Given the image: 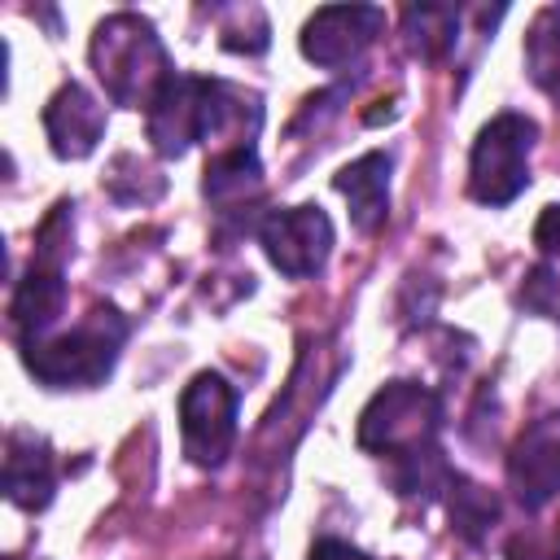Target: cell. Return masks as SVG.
I'll list each match as a JSON object with an SVG mask.
<instances>
[{"label": "cell", "mask_w": 560, "mask_h": 560, "mask_svg": "<svg viewBox=\"0 0 560 560\" xmlns=\"http://www.w3.org/2000/svg\"><path fill=\"white\" fill-rule=\"evenodd\" d=\"M92 70L105 83L114 105H131V109H144V114L162 96V88L175 79V66H171L153 22L131 13V9L109 13L96 26V35H92Z\"/></svg>", "instance_id": "obj_1"}, {"label": "cell", "mask_w": 560, "mask_h": 560, "mask_svg": "<svg viewBox=\"0 0 560 560\" xmlns=\"http://www.w3.org/2000/svg\"><path fill=\"white\" fill-rule=\"evenodd\" d=\"M122 341H127V319L114 306H96L70 332L26 341L22 359L31 376L44 381L48 389H92L114 372Z\"/></svg>", "instance_id": "obj_2"}, {"label": "cell", "mask_w": 560, "mask_h": 560, "mask_svg": "<svg viewBox=\"0 0 560 560\" xmlns=\"http://www.w3.org/2000/svg\"><path fill=\"white\" fill-rule=\"evenodd\" d=\"M442 402L416 381H389L359 416V446L376 455H394L398 464H416L438 455Z\"/></svg>", "instance_id": "obj_3"}, {"label": "cell", "mask_w": 560, "mask_h": 560, "mask_svg": "<svg viewBox=\"0 0 560 560\" xmlns=\"http://www.w3.org/2000/svg\"><path fill=\"white\" fill-rule=\"evenodd\" d=\"M538 140V122L525 114H494L477 140H472V158H468V192L481 206H508L525 192L529 184V153Z\"/></svg>", "instance_id": "obj_4"}, {"label": "cell", "mask_w": 560, "mask_h": 560, "mask_svg": "<svg viewBox=\"0 0 560 560\" xmlns=\"http://www.w3.org/2000/svg\"><path fill=\"white\" fill-rule=\"evenodd\" d=\"M184 451L201 468H219L236 442V389L219 372H197L179 394Z\"/></svg>", "instance_id": "obj_5"}, {"label": "cell", "mask_w": 560, "mask_h": 560, "mask_svg": "<svg viewBox=\"0 0 560 560\" xmlns=\"http://www.w3.org/2000/svg\"><path fill=\"white\" fill-rule=\"evenodd\" d=\"M258 245L267 249V258L280 276L306 280V276L324 271V262L332 254V219L319 206L271 210L258 223Z\"/></svg>", "instance_id": "obj_6"}, {"label": "cell", "mask_w": 560, "mask_h": 560, "mask_svg": "<svg viewBox=\"0 0 560 560\" xmlns=\"http://www.w3.org/2000/svg\"><path fill=\"white\" fill-rule=\"evenodd\" d=\"M381 31H385V9H376V4H328V9H315L306 18L302 52H306V61H315L324 70H337V66L359 61Z\"/></svg>", "instance_id": "obj_7"}, {"label": "cell", "mask_w": 560, "mask_h": 560, "mask_svg": "<svg viewBox=\"0 0 560 560\" xmlns=\"http://www.w3.org/2000/svg\"><path fill=\"white\" fill-rule=\"evenodd\" d=\"M508 481L525 512L547 508L560 494V416L534 420L508 455Z\"/></svg>", "instance_id": "obj_8"}, {"label": "cell", "mask_w": 560, "mask_h": 560, "mask_svg": "<svg viewBox=\"0 0 560 560\" xmlns=\"http://www.w3.org/2000/svg\"><path fill=\"white\" fill-rule=\"evenodd\" d=\"M206 88L201 74H175L149 105V140L162 158H184L192 140L206 136Z\"/></svg>", "instance_id": "obj_9"}, {"label": "cell", "mask_w": 560, "mask_h": 560, "mask_svg": "<svg viewBox=\"0 0 560 560\" xmlns=\"http://www.w3.org/2000/svg\"><path fill=\"white\" fill-rule=\"evenodd\" d=\"M44 131H48V144H52L57 158L79 162V158H88L101 144V136H105V109H101V101L83 83L70 79L44 105Z\"/></svg>", "instance_id": "obj_10"}, {"label": "cell", "mask_w": 560, "mask_h": 560, "mask_svg": "<svg viewBox=\"0 0 560 560\" xmlns=\"http://www.w3.org/2000/svg\"><path fill=\"white\" fill-rule=\"evenodd\" d=\"M57 490V464H52V446L39 433H9V455H4V494L9 503L39 512L52 503Z\"/></svg>", "instance_id": "obj_11"}, {"label": "cell", "mask_w": 560, "mask_h": 560, "mask_svg": "<svg viewBox=\"0 0 560 560\" xmlns=\"http://www.w3.org/2000/svg\"><path fill=\"white\" fill-rule=\"evenodd\" d=\"M61 306H66L61 262H52V258H39V254H35L31 271L18 280V293H13V306H9V315H13V328H18L22 346H26V341H39V337L57 324Z\"/></svg>", "instance_id": "obj_12"}, {"label": "cell", "mask_w": 560, "mask_h": 560, "mask_svg": "<svg viewBox=\"0 0 560 560\" xmlns=\"http://www.w3.org/2000/svg\"><path fill=\"white\" fill-rule=\"evenodd\" d=\"M389 166H394V158L376 149V153H363L350 166H341L332 179L337 192L350 201V219L359 232H376L389 214Z\"/></svg>", "instance_id": "obj_13"}, {"label": "cell", "mask_w": 560, "mask_h": 560, "mask_svg": "<svg viewBox=\"0 0 560 560\" xmlns=\"http://www.w3.org/2000/svg\"><path fill=\"white\" fill-rule=\"evenodd\" d=\"M206 197L223 210H236L245 197H254L262 188V162L254 149H228V153H214L210 166H206Z\"/></svg>", "instance_id": "obj_14"}, {"label": "cell", "mask_w": 560, "mask_h": 560, "mask_svg": "<svg viewBox=\"0 0 560 560\" xmlns=\"http://www.w3.org/2000/svg\"><path fill=\"white\" fill-rule=\"evenodd\" d=\"M525 70L529 79L560 101V4L538 9V18L529 22L525 35Z\"/></svg>", "instance_id": "obj_15"}, {"label": "cell", "mask_w": 560, "mask_h": 560, "mask_svg": "<svg viewBox=\"0 0 560 560\" xmlns=\"http://www.w3.org/2000/svg\"><path fill=\"white\" fill-rule=\"evenodd\" d=\"M455 26H459V13L455 9H433V4H420V9H407L402 13V35H407V48L416 57H442L451 44H455Z\"/></svg>", "instance_id": "obj_16"}, {"label": "cell", "mask_w": 560, "mask_h": 560, "mask_svg": "<svg viewBox=\"0 0 560 560\" xmlns=\"http://www.w3.org/2000/svg\"><path fill=\"white\" fill-rule=\"evenodd\" d=\"M446 490H451V521L459 525V534H468V538H481V529H486V525L499 516V503H494V494H486L481 486L464 481L459 472H451Z\"/></svg>", "instance_id": "obj_17"}, {"label": "cell", "mask_w": 560, "mask_h": 560, "mask_svg": "<svg viewBox=\"0 0 560 560\" xmlns=\"http://www.w3.org/2000/svg\"><path fill=\"white\" fill-rule=\"evenodd\" d=\"M521 306L560 324V262L542 258L538 267H529L525 284H521Z\"/></svg>", "instance_id": "obj_18"}, {"label": "cell", "mask_w": 560, "mask_h": 560, "mask_svg": "<svg viewBox=\"0 0 560 560\" xmlns=\"http://www.w3.org/2000/svg\"><path fill=\"white\" fill-rule=\"evenodd\" d=\"M534 245H538L551 262H560V206H547V210H542V219H538V228H534Z\"/></svg>", "instance_id": "obj_19"}, {"label": "cell", "mask_w": 560, "mask_h": 560, "mask_svg": "<svg viewBox=\"0 0 560 560\" xmlns=\"http://www.w3.org/2000/svg\"><path fill=\"white\" fill-rule=\"evenodd\" d=\"M311 560H372V556L359 551V547H350V542H341V538H319L311 547Z\"/></svg>", "instance_id": "obj_20"}]
</instances>
